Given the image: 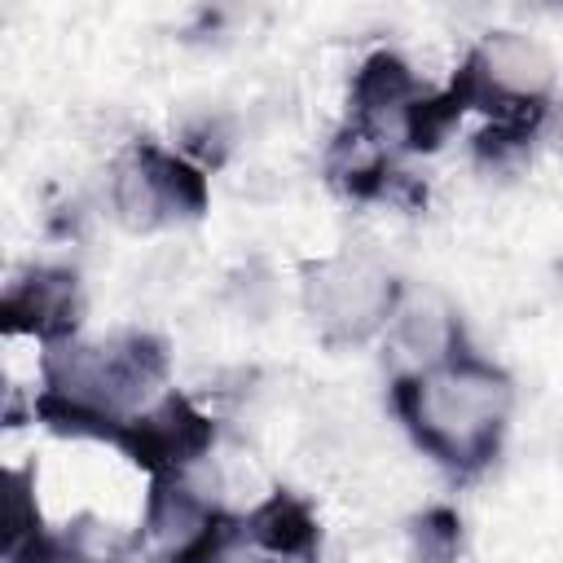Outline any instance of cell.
Returning a JSON list of instances; mask_svg holds the SVG:
<instances>
[{
  "label": "cell",
  "mask_w": 563,
  "mask_h": 563,
  "mask_svg": "<svg viewBox=\"0 0 563 563\" xmlns=\"http://www.w3.org/2000/svg\"><path fill=\"white\" fill-rule=\"evenodd\" d=\"M110 207L136 233L198 220L207 211V172L176 150H163L154 141H132L114 158Z\"/></svg>",
  "instance_id": "cell-3"
},
{
  "label": "cell",
  "mask_w": 563,
  "mask_h": 563,
  "mask_svg": "<svg viewBox=\"0 0 563 563\" xmlns=\"http://www.w3.org/2000/svg\"><path fill=\"white\" fill-rule=\"evenodd\" d=\"M515 387L506 369L479 356L466 339L435 365L396 374L391 405L413 444L453 475H479L506 435Z\"/></svg>",
  "instance_id": "cell-1"
},
{
  "label": "cell",
  "mask_w": 563,
  "mask_h": 563,
  "mask_svg": "<svg viewBox=\"0 0 563 563\" xmlns=\"http://www.w3.org/2000/svg\"><path fill=\"white\" fill-rule=\"evenodd\" d=\"M303 308L330 343H361L391 325L400 282L361 255H330L303 264Z\"/></svg>",
  "instance_id": "cell-4"
},
{
  "label": "cell",
  "mask_w": 563,
  "mask_h": 563,
  "mask_svg": "<svg viewBox=\"0 0 563 563\" xmlns=\"http://www.w3.org/2000/svg\"><path fill=\"white\" fill-rule=\"evenodd\" d=\"M216 444V422L207 409H198L185 391H163L150 409L128 418L119 449L150 471V479L163 475H189Z\"/></svg>",
  "instance_id": "cell-5"
},
{
  "label": "cell",
  "mask_w": 563,
  "mask_h": 563,
  "mask_svg": "<svg viewBox=\"0 0 563 563\" xmlns=\"http://www.w3.org/2000/svg\"><path fill=\"white\" fill-rule=\"evenodd\" d=\"M40 532H44V523H40V510H35L31 471H13L9 475V532H4V554L22 550Z\"/></svg>",
  "instance_id": "cell-11"
},
{
  "label": "cell",
  "mask_w": 563,
  "mask_h": 563,
  "mask_svg": "<svg viewBox=\"0 0 563 563\" xmlns=\"http://www.w3.org/2000/svg\"><path fill=\"white\" fill-rule=\"evenodd\" d=\"M9 563H92V554L84 550V541L79 537H70V532H40V537H31L22 550H13V554H4Z\"/></svg>",
  "instance_id": "cell-12"
},
{
  "label": "cell",
  "mask_w": 563,
  "mask_h": 563,
  "mask_svg": "<svg viewBox=\"0 0 563 563\" xmlns=\"http://www.w3.org/2000/svg\"><path fill=\"white\" fill-rule=\"evenodd\" d=\"M84 321V286L66 264H31L22 268L0 299L4 334H31L44 347L70 343Z\"/></svg>",
  "instance_id": "cell-6"
},
{
  "label": "cell",
  "mask_w": 563,
  "mask_h": 563,
  "mask_svg": "<svg viewBox=\"0 0 563 563\" xmlns=\"http://www.w3.org/2000/svg\"><path fill=\"white\" fill-rule=\"evenodd\" d=\"M167 387V343L150 330H119L97 343L44 347V391L119 422L150 409Z\"/></svg>",
  "instance_id": "cell-2"
},
{
  "label": "cell",
  "mask_w": 563,
  "mask_h": 563,
  "mask_svg": "<svg viewBox=\"0 0 563 563\" xmlns=\"http://www.w3.org/2000/svg\"><path fill=\"white\" fill-rule=\"evenodd\" d=\"M220 506L198 493L189 484V475H163L150 479V497H145V519H141V537L154 545V554L167 563L172 554H180L216 515Z\"/></svg>",
  "instance_id": "cell-8"
},
{
  "label": "cell",
  "mask_w": 563,
  "mask_h": 563,
  "mask_svg": "<svg viewBox=\"0 0 563 563\" xmlns=\"http://www.w3.org/2000/svg\"><path fill=\"white\" fill-rule=\"evenodd\" d=\"M246 545H255L260 554L277 559V563H312L317 545H321V523L312 515V506L286 488L268 493L246 519Z\"/></svg>",
  "instance_id": "cell-9"
},
{
  "label": "cell",
  "mask_w": 563,
  "mask_h": 563,
  "mask_svg": "<svg viewBox=\"0 0 563 563\" xmlns=\"http://www.w3.org/2000/svg\"><path fill=\"white\" fill-rule=\"evenodd\" d=\"M413 563H457L462 550V519L449 506H431L409 523Z\"/></svg>",
  "instance_id": "cell-10"
},
{
  "label": "cell",
  "mask_w": 563,
  "mask_h": 563,
  "mask_svg": "<svg viewBox=\"0 0 563 563\" xmlns=\"http://www.w3.org/2000/svg\"><path fill=\"white\" fill-rule=\"evenodd\" d=\"M418 97H422V88H418L409 62L400 53H391V48H378L352 75L347 128H356L361 136H369V141L383 145V136H391V132L400 136L405 114H409V106Z\"/></svg>",
  "instance_id": "cell-7"
}]
</instances>
